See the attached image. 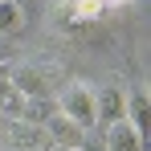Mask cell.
<instances>
[{"label":"cell","instance_id":"8","mask_svg":"<svg viewBox=\"0 0 151 151\" xmlns=\"http://www.w3.org/2000/svg\"><path fill=\"white\" fill-rule=\"evenodd\" d=\"M123 4H131V0H70L65 12L74 17V25H78V21H98L106 8H123Z\"/></svg>","mask_w":151,"mask_h":151},{"label":"cell","instance_id":"3","mask_svg":"<svg viewBox=\"0 0 151 151\" xmlns=\"http://www.w3.org/2000/svg\"><path fill=\"white\" fill-rule=\"evenodd\" d=\"M49 135L45 127L25 123V119H4V131H0V151H49Z\"/></svg>","mask_w":151,"mask_h":151},{"label":"cell","instance_id":"4","mask_svg":"<svg viewBox=\"0 0 151 151\" xmlns=\"http://www.w3.org/2000/svg\"><path fill=\"white\" fill-rule=\"evenodd\" d=\"M127 119V86H102L94 90V127Z\"/></svg>","mask_w":151,"mask_h":151},{"label":"cell","instance_id":"5","mask_svg":"<svg viewBox=\"0 0 151 151\" xmlns=\"http://www.w3.org/2000/svg\"><path fill=\"white\" fill-rule=\"evenodd\" d=\"M45 135L53 147H86V127H78L74 119H65L61 110H53L45 119Z\"/></svg>","mask_w":151,"mask_h":151},{"label":"cell","instance_id":"9","mask_svg":"<svg viewBox=\"0 0 151 151\" xmlns=\"http://www.w3.org/2000/svg\"><path fill=\"white\" fill-rule=\"evenodd\" d=\"M21 25H25V8H21V0L0 4V37H12Z\"/></svg>","mask_w":151,"mask_h":151},{"label":"cell","instance_id":"7","mask_svg":"<svg viewBox=\"0 0 151 151\" xmlns=\"http://www.w3.org/2000/svg\"><path fill=\"white\" fill-rule=\"evenodd\" d=\"M127 123L147 139V90L143 86H127Z\"/></svg>","mask_w":151,"mask_h":151},{"label":"cell","instance_id":"10","mask_svg":"<svg viewBox=\"0 0 151 151\" xmlns=\"http://www.w3.org/2000/svg\"><path fill=\"white\" fill-rule=\"evenodd\" d=\"M0 61H8V45H4V37H0Z\"/></svg>","mask_w":151,"mask_h":151},{"label":"cell","instance_id":"11","mask_svg":"<svg viewBox=\"0 0 151 151\" xmlns=\"http://www.w3.org/2000/svg\"><path fill=\"white\" fill-rule=\"evenodd\" d=\"M0 4H8V0H0Z\"/></svg>","mask_w":151,"mask_h":151},{"label":"cell","instance_id":"1","mask_svg":"<svg viewBox=\"0 0 151 151\" xmlns=\"http://www.w3.org/2000/svg\"><path fill=\"white\" fill-rule=\"evenodd\" d=\"M8 82H12L25 98H53L57 86L65 82V74H61V65H53V61H33V65H12V70H8Z\"/></svg>","mask_w":151,"mask_h":151},{"label":"cell","instance_id":"6","mask_svg":"<svg viewBox=\"0 0 151 151\" xmlns=\"http://www.w3.org/2000/svg\"><path fill=\"white\" fill-rule=\"evenodd\" d=\"M143 143H147V139L127 123V119L102 127V151H143Z\"/></svg>","mask_w":151,"mask_h":151},{"label":"cell","instance_id":"2","mask_svg":"<svg viewBox=\"0 0 151 151\" xmlns=\"http://www.w3.org/2000/svg\"><path fill=\"white\" fill-rule=\"evenodd\" d=\"M57 110L65 114V119H74L78 127H86V131H94V86L90 82H65L57 94Z\"/></svg>","mask_w":151,"mask_h":151}]
</instances>
